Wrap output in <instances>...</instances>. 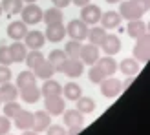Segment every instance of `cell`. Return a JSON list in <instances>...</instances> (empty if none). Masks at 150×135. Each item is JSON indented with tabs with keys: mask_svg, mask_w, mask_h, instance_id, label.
I'll use <instances>...</instances> for the list:
<instances>
[{
	"mask_svg": "<svg viewBox=\"0 0 150 135\" xmlns=\"http://www.w3.org/2000/svg\"><path fill=\"white\" fill-rule=\"evenodd\" d=\"M42 20L46 22L48 26H53V24H62V11L59 9V7H51V9L44 11Z\"/></svg>",
	"mask_w": 150,
	"mask_h": 135,
	"instance_id": "d4e9b609",
	"label": "cell"
},
{
	"mask_svg": "<svg viewBox=\"0 0 150 135\" xmlns=\"http://www.w3.org/2000/svg\"><path fill=\"white\" fill-rule=\"evenodd\" d=\"M66 53L62 49H53L50 53V57H48V62L53 66V70L55 71H61V68H62V64H64V60H66Z\"/></svg>",
	"mask_w": 150,
	"mask_h": 135,
	"instance_id": "484cf974",
	"label": "cell"
},
{
	"mask_svg": "<svg viewBox=\"0 0 150 135\" xmlns=\"http://www.w3.org/2000/svg\"><path fill=\"white\" fill-rule=\"evenodd\" d=\"M66 35V27L62 24H53V26H48L46 33H44V37L50 40V42H61L64 39Z\"/></svg>",
	"mask_w": 150,
	"mask_h": 135,
	"instance_id": "ac0fdd59",
	"label": "cell"
},
{
	"mask_svg": "<svg viewBox=\"0 0 150 135\" xmlns=\"http://www.w3.org/2000/svg\"><path fill=\"white\" fill-rule=\"evenodd\" d=\"M44 106H46V111H48L50 115H62L66 102L62 101L61 95H57V97H46Z\"/></svg>",
	"mask_w": 150,
	"mask_h": 135,
	"instance_id": "30bf717a",
	"label": "cell"
},
{
	"mask_svg": "<svg viewBox=\"0 0 150 135\" xmlns=\"http://www.w3.org/2000/svg\"><path fill=\"white\" fill-rule=\"evenodd\" d=\"M71 2H73L75 6H79V7H84L86 4H90V0H71Z\"/></svg>",
	"mask_w": 150,
	"mask_h": 135,
	"instance_id": "ee69618b",
	"label": "cell"
},
{
	"mask_svg": "<svg viewBox=\"0 0 150 135\" xmlns=\"http://www.w3.org/2000/svg\"><path fill=\"white\" fill-rule=\"evenodd\" d=\"M101 22L104 29H114L121 24V15L117 11H106L104 15H101Z\"/></svg>",
	"mask_w": 150,
	"mask_h": 135,
	"instance_id": "44dd1931",
	"label": "cell"
},
{
	"mask_svg": "<svg viewBox=\"0 0 150 135\" xmlns=\"http://www.w3.org/2000/svg\"><path fill=\"white\" fill-rule=\"evenodd\" d=\"M9 51H11L13 62H22V60H26V55H28L26 44H22L20 40H15L11 46H9Z\"/></svg>",
	"mask_w": 150,
	"mask_h": 135,
	"instance_id": "603a6c76",
	"label": "cell"
},
{
	"mask_svg": "<svg viewBox=\"0 0 150 135\" xmlns=\"http://www.w3.org/2000/svg\"><path fill=\"white\" fill-rule=\"evenodd\" d=\"M51 124V117L48 111H37V113H33V131H46L48 126Z\"/></svg>",
	"mask_w": 150,
	"mask_h": 135,
	"instance_id": "7c38bea8",
	"label": "cell"
},
{
	"mask_svg": "<svg viewBox=\"0 0 150 135\" xmlns=\"http://www.w3.org/2000/svg\"><path fill=\"white\" fill-rule=\"evenodd\" d=\"M40 88H37V84H31V86H26V88H22L20 89V97H22V101L28 102V104H35V102H39L40 99Z\"/></svg>",
	"mask_w": 150,
	"mask_h": 135,
	"instance_id": "9a60e30c",
	"label": "cell"
},
{
	"mask_svg": "<svg viewBox=\"0 0 150 135\" xmlns=\"http://www.w3.org/2000/svg\"><path fill=\"white\" fill-rule=\"evenodd\" d=\"M42 60H46V58H44V55L40 53L39 49H31V51L26 55V64H28L29 70H35V68L39 66Z\"/></svg>",
	"mask_w": 150,
	"mask_h": 135,
	"instance_id": "f546056e",
	"label": "cell"
},
{
	"mask_svg": "<svg viewBox=\"0 0 150 135\" xmlns=\"http://www.w3.org/2000/svg\"><path fill=\"white\" fill-rule=\"evenodd\" d=\"M6 135H9V133H6Z\"/></svg>",
	"mask_w": 150,
	"mask_h": 135,
	"instance_id": "816d5d0a",
	"label": "cell"
},
{
	"mask_svg": "<svg viewBox=\"0 0 150 135\" xmlns=\"http://www.w3.org/2000/svg\"><path fill=\"white\" fill-rule=\"evenodd\" d=\"M101 48H103V51L108 57L117 55L119 51H121V39H119L117 35H106L104 40H103V44H101Z\"/></svg>",
	"mask_w": 150,
	"mask_h": 135,
	"instance_id": "9c48e42d",
	"label": "cell"
},
{
	"mask_svg": "<svg viewBox=\"0 0 150 135\" xmlns=\"http://www.w3.org/2000/svg\"><path fill=\"white\" fill-rule=\"evenodd\" d=\"M0 6L7 15H17L22 11V0H2Z\"/></svg>",
	"mask_w": 150,
	"mask_h": 135,
	"instance_id": "d6a6232c",
	"label": "cell"
},
{
	"mask_svg": "<svg viewBox=\"0 0 150 135\" xmlns=\"http://www.w3.org/2000/svg\"><path fill=\"white\" fill-rule=\"evenodd\" d=\"M11 62H13V58H11L9 46L2 44V46H0V66H9Z\"/></svg>",
	"mask_w": 150,
	"mask_h": 135,
	"instance_id": "8d00e7d4",
	"label": "cell"
},
{
	"mask_svg": "<svg viewBox=\"0 0 150 135\" xmlns=\"http://www.w3.org/2000/svg\"><path fill=\"white\" fill-rule=\"evenodd\" d=\"M35 77H39V79H44V80H48V79H51V75L55 73V70H53V66H51L48 60H42L39 66L35 68Z\"/></svg>",
	"mask_w": 150,
	"mask_h": 135,
	"instance_id": "83f0119b",
	"label": "cell"
},
{
	"mask_svg": "<svg viewBox=\"0 0 150 135\" xmlns=\"http://www.w3.org/2000/svg\"><path fill=\"white\" fill-rule=\"evenodd\" d=\"M104 37H106V31H104V27H92V29H88V37L86 39L90 40V44H93V46L99 48L103 40H104Z\"/></svg>",
	"mask_w": 150,
	"mask_h": 135,
	"instance_id": "4316f807",
	"label": "cell"
},
{
	"mask_svg": "<svg viewBox=\"0 0 150 135\" xmlns=\"http://www.w3.org/2000/svg\"><path fill=\"white\" fill-rule=\"evenodd\" d=\"M119 70H121V73H125V75H132V77H136V75L139 73V62L136 60V58H123L121 60V64L117 66Z\"/></svg>",
	"mask_w": 150,
	"mask_h": 135,
	"instance_id": "7402d4cb",
	"label": "cell"
},
{
	"mask_svg": "<svg viewBox=\"0 0 150 135\" xmlns=\"http://www.w3.org/2000/svg\"><path fill=\"white\" fill-rule=\"evenodd\" d=\"M77 110L81 111V113H92V111L95 110V101L90 99V97H79L77 99Z\"/></svg>",
	"mask_w": 150,
	"mask_h": 135,
	"instance_id": "4dcf8cb0",
	"label": "cell"
},
{
	"mask_svg": "<svg viewBox=\"0 0 150 135\" xmlns=\"http://www.w3.org/2000/svg\"><path fill=\"white\" fill-rule=\"evenodd\" d=\"M2 11H4V9H2V6H0V15H2Z\"/></svg>",
	"mask_w": 150,
	"mask_h": 135,
	"instance_id": "681fc988",
	"label": "cell"
},
{
	"mask_svg": "<svg viewBox=\"0 0 150 135\" xmlns=\"http://www.w3.org/2000/svg\"><path fill=\"white\" fill-rule=\"evenodd\" d=\"M88 77H90V80H92L93 84H101V82L106 79V75L103 73L101 68H97V66L93 64L92 68H90V71H88Z\"/></svg>",
	"mask_w": 150,
	"mask_h": 135,
	"instance_id": "e575fe53",
	"label": "cell"
},
{
	"mask_svg": "<svg viewBox=\"0 0 150 135\" xmlns=\"http://www.w3.org/2000/svg\"><path fill=\"white\" fill-rule=\"evenodd\" d=\"M132 80H134V77H132V75H130V77H128V79H126V80H125V82H123V84H121V88H123V89H125V88H126V86H130V84H132Z\"/></svg>",
	"mask_w": 150,
	"mask_h": 135,
	"instance_id": "f6af8a7d",
	"label": "cell"
},
{
	"mask_svg": "<svg viewBox=\"0 0 150 135\" xmlns=\"http://www.w3.org/2000/svg\"><path fill=\"white\" fill-rule=\"evenodd\" d=\"M136 46H134V58L139 62H146L148 57H150V37L148 33L136 39Z\"/></svg>",
	"mask_w": 150,
	"mask_h": 135,
	"instance_id": "6da1fadb",
	"label": "cell"
},
{
	"mask_svg": "<svg viewBox=\"0 0 150 135\" xmlns=\"http://www.w3.org/2000/svg\"><path fill=\"white\" fill-rule=\"evenodd\" d=\"M0 104H2V99H0Z\"/></svg>",
	"mask_w": 150,
	"mask_h": 135,
	"instance_id": "f907efd6",
	"label": "cell"
},
{
	"mask_svg": "<svg viewBox=\"0 0 150 135\" xmlns=\"http://www.w3.org/2000/svg\"><path fill=\"white\" fill-rule=\"evenodd\" d=\"M121 91H123L121 80H117L114 77H106V79L101 82V93L106 97V99H115Z\"/></svg>",
	"mask_w": 150,
	"mask_h": 135,
	"instance_id": "277c9868",
	"label": "cell"
},
{
	"mask_svg": "<svg viewBox=\"0 0 150 135\" xmlns=\"http://www.w3.org/2000/svg\"><path fill=\"white\" fill-rule=\"evenodd\" d=\"M132 2L136 4L143 13H146V11H148V7H150V0H132Z\"/></svg>",
	"mask_w": 150,
	"mask_h": 135,
	"instance_id": "60d3db41",
	"label": "cell"
},
{
	"mask_svg": "<svg viewBox=\"0 0 150 135\" xmlns=\"http://www.w3.org/2000/svg\"><path fill=\"white\" fill-rule=\"evenodd\" d=\"M11 80V71L7 66H0V84H4V82H9Z\"/></svg>",
	"mask_w": 150,
	"mask_h": 135,
	"instance_id": "f35d334b",
	"label": "cell"
},
{
	"mask_svg": "<svg viewBox=\"0 0 150 135\" xmlns=\"http://www.w3.org/2000/svg\"><path fill=\"white\" fill-rule=\"evenodd\" d=\"M81 46L82 44L79 40H70L64 48V53L68 58H79V53H81Z\"/></svg>",
	"mask_w": 150,
	"mask_h": 135,
	"instance_id": "836d02e7",
	"label": "cell"
},
{
	"mask_svg": "<svg viewBox=\"0 0 150 135\" xmlns=\"http://www.w3.org/2000/svg\"><path fill=\"white\" fill-rule=\"evenodd\" d=\"M62 93H64V97L68 101H77L82 95V89H81L79 84H75V82H68V84L62 88Z\"/></svg>",
	"mask_w": 150,
	"mask_h": 135,
	"instance_id": "f1b7e54d",
	"label": "cell"
},
{
	"mask_svg": "<svg viewBox=\"0 0 150 135\" xmlns=\"http://www.w3.org/2000/svg\"><path fill=\"white\" fill-rule=\"evenodd\" d=\"M22 135H39V133H37V131H29V130H26Z\"/></svg>",
	"mask_w": 150,
	"mask_h": 135,
	"instance_id": "bcb514c9",
	"label": "cell"
},
{
	"mask_svg": "<svg viewBox=\"0 0 150 135\" xmlns=\"http://www.w3.org/2000/svg\"><path fill=\"white\" fill-rule=\"evenodd\" d=\"M20 110H22V108H20L18 102H15V101H13V102H6V106H4V115H6L7 119H11V117L15 119V115H17Z\"/></svg>",
	"mask_w": 150,
	"mask_h": 135,
	"instance_id": "d590c367",
	"label": "cell"
},
{
	"mask_svg": "<svg viewBox=\"0 0 150 135\" xmlns=\"http://www.w3.org/2000/svg\"><path fill=\"white\" fill-rule=\"evenodd\" d=\"M42 15H44V11L37 4H28L26 7H22V22L26 26L28 24H31V26L39 24L42 20Z\"/></svg>",
	"mask_w": 150,
	"mask_h": 135,
	"instance_id": "7a4b0ae2",
	"label": "cell"
},
{
	"mask_svg": "<svg viewBox=\"0 0 150 135\" xmlns=\"http://www.w3.org/2000/svg\"><path fill=\"white\" fill-rule=\"evenodd\" d=\"M64 124L68 126V128H75V126H82L84 122V117L79 110H64Z\"/></svg>",
	"mask_w": 150,
	"mask_h": 135,
	"instance_id": "2e32d148",
	"label": "cell"
},
{
	"mask_svg": "<svg viewBox=\"0 0 150 135\" xmlns=\"http://www.w3.org/2000/svg\"><path fill=\"white\" fill-rule=\"evenodd\" d=\"M15 126L22 131L31 130L33 128V113L31 111H26V110H20L18 113L15 115Z\"/></svg>",
	"mask_w": 150,
	"mask_h": 135,
	"instance_id": "8fae6325",
	"label": "cell"
},
{
	"mask_svg": "<svg viewBox=\"0 0 150 135\" xmlns=\"http://www.w3.org/2000/svg\"><path fill=\"white\" fill-rule=\"evenodd\" d=\"M88 29L90 27L82 20H71L68 24V27H66V33L71 37V40H79L81 42V40H84L88 37Z\"/></svg>",
	"mask_w": 150,
	"mask_h": 135,
	"instance_id": "5b68a950",
	"label": "cell"
},
{
	"mask_svg": "<svg viewBox=\"0 0 150 135\" xmlns=\"http://www.w3.org/2000/svg\"><path fill=\"white\" fill-rule=\"evenodd\" d=\"M40 93H42L44 97H57V95L62 93V86L59 84L57 80L48 79L46 82H44V86L40 88Z\"/></svg>",
	"mask_w": 150,
	"mask_h": 135,
	"instance_id": "cb8c5ba5",
	"label": "cell"
},
{
	"mask_svg": "<svg viewBox=\"0 0 150 135\" xmlns=\"http://www.w3.org/2000/svg\"><path fill=\"white\" fill-rule=\"evenodd\" d=\"M79 58H81L82 64L93 66L97 62V58H99V48L93 46V44H84V46H81Z\"/></svg>",
	"mask_w": 150,
	"mask_h": 135,
	"instance_id": "8992f818",
	"label": "cell"
},
{
	"mask_svg": "<svg viewBox=\"0 0 150 135\" xmlns=\"http://www.w3.org/2000/svg\"><path fill=\"white\" fill-rule=\"evenodd\" d=\"M119 15L126 20H137L143 17V11L132 2V0H126V2H121V7H119Z\"/></svg>",
	"mask_w": 150,
	"mask_h": 135,
	"instance_id": "ba28073f",
	"label": "cell"
},
{
	"mask_svg": "<svg viewBox=\"0 0 150 135\" xmlns=\"http://www.w3.org/2000/svg\"><path fill=\"white\" fill-rule=\"evenodd\" d=\"M51 2L55 4V7H59V9H61V7L70 6V2H71V0H51Z\"/></svg>",
	"mask_w": 150,
	"mask_h": 135,
	"instance_id": "b9f144b4",
	"label": "cell"
},
{
	"mask_svg": "<svg viewBox=\"0 0 150 135\" xmlns=\"http://www.w3.org/2000/svg\"><path fill=\"white\" fill-rule=\"evenodd\" d=\"M79 131H82V126H75V128H70V131L66 135H77Z\"/></svg>",
	"mask_w": 150,
	"mask_h": 135,
	"instance_id": "7bdbcfd3",
	"label": "cell"
},
{
	"mask_svg": "<svg viewBox=\"0 0 150 135\" xmlns=\"http://www.w3.org/2000/svg\"><path fill=\"white\" fill-rule=\"evenodd\" d=\"M28 33V26L24 24L22 20H15L7 26V37L13 40H22Z\"/></svg>",
	"mask_w": 150,
	"mask_h": 135,
	"instance_id": "4fadbf2b",
	"label": "cell"
},
{
	"mask_svg": "<svg viewBox=\"0 0 150 135\" xmlns=\"http://www.w3.org/2000/svg\"><path fill=\"white\" fill-rule=\"evenodd\" d=\"M9 128H11L9 119H7L6 115H0V135H6L7 131H9Z\"/></svg>",
	"mask_w": 150,
	"mask_h": 135,
	"instance_id": "74e56055",
	"label": "cell"
},
{
	"mask_svg": "<svg viewBox=\"0 0 150 135\" xmlns=\"http://www.w3.org/2000/svg\"><path fill=\"white\" fill-rule=\"evenodd\" d=\"M106 2H110V4H115V2H121V0H106Z\"/></svg>",
	"mask_w": 150,
	"mask_h": 135,
	"instance_id": "7dc6e473",
	"label": "cell"
},
{
	"mask_svg": "<svg viewBox=\"0 0 150 135\" xmlns=\"http://www.w3.org/2000/svg\"><path fill=\"white\" fill-rule=\"evenodd\" d=\"M126 31H128V35L132 37V39H139V37H143V35L148 33V31H146V24H145L141 18L130 20V22H128V27H126Z\"/></svg>",
	"mask_w": 150,
	"mask_h": 135,
	"instance_id": "d6986e66",
	"label": "cell"
},
{
	"mask_svg": "<svg viewBox=\"0 0 150 135\" xmlns=\"http://www.w3.org/2000/svg\"><path fill=\"white\" fill-rule=\"evenodd\" d=\"M35 80H37L35 73H31V71H20L18 77H17V88L22 89L26 86H31V84H35Z\"/></svg>",
	"mask_w": 150,
	"mask_h": 135,
	"instance_id": "1f68e13d",
	"label": "cell"
},
{
	"mask_svg": "<svg viewBox=\"0 0 150 135\" xmlns=\"http://www.w3.org/2000/svg\"><path fill=\"white\" fill-rule=\"evenodd\" d=\"M44 42H46V37L40 31H28L24 37V44L31 49H40L44 46Z\"/></svg>",
	"mask_w": 150,
	"mask_h": 135,
	"instance_id": "5bb4252c",
	"label": "cell"
},
{
	"mask_svg": "<svg viewBox=\"0 0 150 135\" xmlns=\"http://www.w3.org/2000/svg\"><path fill=\"white\" fill-rule=\"evenodd\" d=\"M82 70H84V64H82L79 58H66L64 64H62V68H61V71L64 75H68V77H71V79L81 77Z\"/></svg>",
	"mask_w": 150,
	"mask_h": 135,
	"instance_id": "52a82bcc",
	"label": "cell"
},
{
	"mask_svg": "<svg viewBox=\"0 0 150 135\" xmlns=\"http://www.w3.org/2000/svg\"><path fill=\"white\" fill-rule=\"evenodd\" d=\"M95 66L97 68H101V70H103V73L104 75H106V77H110V75H114L115 71H117V62L114 60V58H112V57H99V58H97V62H95Z\"/></svg>",
	"mask_w": 150,
	"mask_h": 135,
	"instance_id": "ffe728a7",
	"label": "cell"
},
{
	"mask_svg": "<svg viewBox=\"0 0 150 135\" xmlns=\"http://www.w3.org/2000/svg\"><path fill=\"white\" fill-rule=\"evenodd\" d=\"M17 97H18L17 86H13L11 82L0 84V99H2V102H13V101H17Z\"/></svg>",
	"mask_w": 150,
	"mask_h": 135,
	"instance_id": "e0dca14e",
	"label": "cell"
},
{
	"mask_svg": "<svg viewBox=\"0 0 150 135\" xmlns=\"http://www.w3.org/2000/svg\"><path fill=\"white\" fill-rule=\"evenodd\" d=\"M48 135H66V130L62 128V126H57V124H53V126H48V131H46Z\"/></svg>",
	"mask_w": 150,
	"mask_h": 135,
	"instance_id": "ab89813d",
	"label": "cell"
},
{
	"mask_svg": "<svg viewBox=\"0 0 150 135\" xmlns=\"http://www.w3.org/2000/svg\"><path fill=\"white\" fill-rule=\"evenodd\" d=\"M101 7L95 6V4H86L84 7L81 9V20L84 22L86 26H93L101 20Z\"/></svg>",
	"mask_w": 150,
	"mask_h": 135,
	"instance_id": "3957f363",
	"label": "cell"
},
{
	"mask_svg": "<svg viewBox=\"0 0 150 135\" xmlns=\"http://www.w3.org/2000/svg\"><path fill=\"white\" fill-rule=\"evenodd\" d=\"M22 2H28V4H35V0H22Z\"/></svg>",
	"mask_w": 150,
	"mask_h": 135,
	"instance_id": "c3c4849f",
	"label": "cell"
}]
</instances>
